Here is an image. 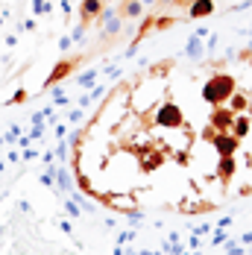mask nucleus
<instances>
[{
	"label": "nucleus",
	"mask_w": 252,
	"mask_h": 255,
	"mask_svg": "<svg viewBox=\"0 0 252 255\" xmlns=\"http://www.w3.org/2000/svg\"><path fill=\"white\" fill-rule=\"evenodd\" d=\"M141 12H144V3H141V0H121V6L115 9V18H121V21H135V18H141Z\"/></svg>",
	"instance_id": "obj_7"
},
{
	"label": "nucleus",
	"mask_w": 252,
	"mask_h": 255,
	"mask_svg": "<svg viewBox=\"0 0 252 255\" xmlns=\"http://www.w3.org/2000/svg\"><path fill=\"white\" fill-rule=\"evenodd\" d=\"M155 127H161V129H188V124H185V112H182L173 100L161 103L158 112H155Z\"/></svg>",
	"instance_id": "obj_2"
},
{
	"label": "nucleus",
	"mask_w": 252,
	"mask_h": 255,
	"mask_svg": "<svg viewBox=\"0 0 252 255\" xmlns=\"http://www.w3.org/2000/svg\"><path fill=\"white\" fill-rule=\"evenodd\" d=\"M229 109H232V112H235V115H244V112H247V109H250V100H247V97H244V94H238V91H235V94H232V97H229Z\"/></svg>",
	"instance_id": "obj_14"
},
{
	"label": "nucleus",
	"mask_w": 252,
	"mask_h": 255,
	"mask_svg": "<svg viewBox=\"0 0 252 255\" xmlns=\"http://www.w3.org/2000/svg\"><path fill=\"white\" fill-rule=\"evenodd\" d=\"M79 62H82V56H68V59L56 62V68L50 71V77L44 79V88H50V85H59V82L68 77L71 71H76V68H79Z\"/></svg>",
	"instance_id": "obj_5"
},
{
	"label": "nucleus",
	"mask_w": 252,
	"mask_h": 255,
	"mask_svg": "<svg viewBox=\"0 0 252 255\" xmlns=\"http://www.w3.org/2000/svg\"><path fill=\"white\" fill-rule=\"evenodd\" d=\"M194 255H197V253H194Z\"/></svg>",
	"instance_id": "obj_18"
},
{
	"label": "nucleus",
	"mask_w": 252,
	"mask_h": 255,
	"mask_svg": "<svg viewBox=\"0 0 252 255\" xmlns=\"http://www.w3.org/2000/svg\"><path fill=\"white\" fill-rule=\"evenodd\" d=\"M235 170H238V158L235 155H220V161H217V179H220V185H229L232 176H235Z\"/></svg>",
	"instance_id": "obj_8"
},
{
	"label": "nucleus",
	"mask_w": 252,
	"mask_h": 255,
	"mask_svg": "<svg viewBox=\"0 0 252 255\" xmlns=\"http://www.w3.org/2000/svg\"><path fill=\"white\" fill-rule=\"evenodd\" d=\"M232 124H235V112L226 109V106H211V115H208V127L214 132H232Z\"/></svg>",
	"instance_id": "obj_4"
},
{
	"label": "nucleus",
	"mask_w": 252,
	"mask_h": 255,
	"mask_svg": "<svg viewBox=\"0 0 252 255\" xmlns=\"http://www.w3.org/2000/svg\"><path fill=\"white\" fill-rule=\"evenodd\" d=\"M103 9H106V3H103V0H82V3H79V24L88 29V26L100 18Z\"/></svg>",
	"instance_id": "obj_6"
},
{
	"label": "nucleus",
	"mask_w": 252,
	"mask_h": 255,
	"mask_svg": "<svg viewBox=\"0 0 252 255\" xmlns=\"http://www.w3.org/2000/svg\"><path fill=\"white\" fill-rule=\"evenodd\" d=\"M188 15L191 18H208V15H214V0H194L188 6Z\"/></svg>",
	"instance_id": "obj_11"
},
{
	"label": "nucleus",
	"mask_w": 252,
	"mask_h": 255,
	"mask_svg": "<svg viewBox=\"0 0 252 255\" xmlns=\"http://www.w3.org/2000/svg\"><path fill=\"white\" fill-rule=\"evenodd\" d=\"M173 3H176V6H182V0H173Z\"/></svg>",
	"instance_id": "obj_16"
},
{
	"label": "nucleus",
	"mask_w": 252,
	"mask_h": 255,
	"mask_svg": "<svg viewBox=\"0 0 252 255\" xmlns=\"http://www.w3.org/2000/svg\"><path fill=\"white\" fill-rule=\"evenodd\" d=\"M247 132H250V118H247V115H235V124H232V135H235L238 141H244V138H247Z\"/></svg>",
	"instance_id": "obj_12"
},
{
	"label": "nucleus",
	"mask_w": 252,
	"mask_h": 255,
	"mask_svg": "<svg viewBox=\"0 0 252 255\" xmlns=\"http://www.w3.org/2000/svg\"><path fill=\"white\" fill-rule=\"evenodd\" d=\"M161 164H164V153H161V150H144V153H141V170H144V173L158 170Z\"/></svg>",
	"instance_id": "obj_9"
},
{
	"label": "nucleus",
	"mask_w": 252,
	"mask_h": 255,
	"mask_svg": "<svg viewBox=\"0 0 252 255\" xmlns=\"http://www.w3.org/2000/svg\"><path fill=\"white\" fill-rule=\"evenodd\" d=\"M185 53L197 62V59H202V53H205V44H202V38L200 35H191L188 38V47H185Z\"/></svg>",
	"instance_id": "obj_13"
},
{
	"label": "nucleus",
	"mask_w": 252,
	"mask_h": 255,
	"mask_svg": "<svg viewBox=\"0 0 252 255\" xmlns=\"http://www.w3.org/2000/svg\"><path fill=\"white\" fill-rule=\"evenodd\" d=\"M97 77V71H88V74H82V77H76V85H91Z\"/></svg>",
	"instance_id": "obj_15"
},
{
	"label": "nucleus",
	"mask_w": 252,
	"mask_h": 255,
	"mask_svg": "<svg viewBox=\"0 0 252 255\" xmlns=\"http://www.w3.org/2000/svg\"><path fill=\"white\" fill-rule=\"evenodd\" d=\"M202 138L217 150V155H238V150H241V141L232 132H214V129L208 127L202 132Z\"/></svg>",
	"instance_id": "obj_3"
},
{
	"label": "nucleus",
	"mask_w": 252,
	"mask_h": 255,
	"mask_svg": "<svg viewBox=\"0 0 252 255\" xmlns=\"http://www.w3.org/2000/svg\"><path fill=\"white\" fill-rule=\"evenodd\" d=\"M235 91H238V82H235L232 74H214V77L205 79V85H202V100L208 106H226Z\"/></svg>",
	"instance_id": "obj_1"
},
{
	"label": "nucleus",
	"mask_w": 252,
	"mask_h": 255,
	"mask_svg": "<svg viewBox=\"0 0 252 255\" xmlns=\"http://www.w3.org/2000/svg\"><path fill=\"white\" fill-rule=\"evenodd\" d=\"M121 32H124V24H121V18H115V15H112V18L103 24V44H112V41H115Z\"/></svg>",
	"instance_id": "obj_10"
},
{
	"label": "nucleus",
	"mask_w": 252,
	"mask_h": 255,
	"mask_svg": "<svg viewBox=\"0 0 252 255\" xmlns=\"http://www.w3.org/2000/svg\"><path fill=\"white\" fill-rule=\"evenodd\" d=\"M103 3H106V0H103Z\"/></svg>",
	"instance_id": "obj_17"
}]
</instances>
